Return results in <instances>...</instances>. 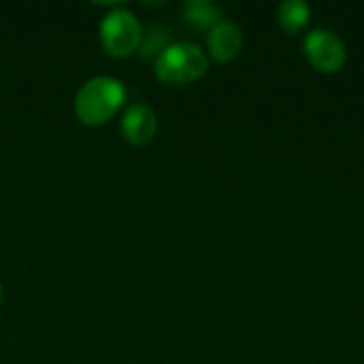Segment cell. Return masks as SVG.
<instances>
[{
  "label": "cell",
  "instance_id": "3957f363",
  "mask_svg": "<svg viewBox=\"0 0 364 364\" xmlns=\"http://www.w3.org/2000/svg\"><path fill=\"white\" fill-rule=\"evenodd\" d=\"M141 23L128 9H115L100 23V43L113 58H128L141 47Z\"/></svg>",
  "mask_w": 364,
  "mask_h": 364
},
{
  "label": "cell",
  "instance_id": "30bf717a",
  "mask_svg": "<svg viewBox=\"0 0 364 364\" xmlns=\"http://www.w3.org/2000/svg\"><path fill=\"white\" fill-rule=\"evenodd\" d=\"M0 303H2V284H0Z\"/></svg>",
  "mask_w": 364,
  "mask_h": 364
},
{
  "label": "cell",
  "instance_id": "277c9868",
  "mask_svg": "<svg viewBox=\"0 0 364 364\" xmlns=\"http://www.w3.org/2000/svg\"><path fill=\"white\" fill-rule=\"evenodd\" d=\"M303 53L307 62L326 75L339 73L348 60V47L343 38L328 28H314L303 38Z\"/></svg>",
  "mask_w": 364,
  "mask_h": 364
},
{
  "label": "cell",
  "instance_id": "9c48e42d",
  "mask_svg": "<svg viewBox=\"0 0 364 364\" xmlns=\"http://www.w3.org/2000/svg\"><path fill=\"white\" fill-rule=\"evenodd\" d=\"M171 45V30L164 26H151L149 32L141 38V55L145 60L158 58Z\"/></svg>",
  "mask_w": 364,
  "mask_h": 364
},
{
  "label": "cell",
  "instance_id": "52a82bcc",
  "mask_svg": "<svg viewBox=\"0 0 364 364\" xmlns=\"http://www.w3.org/2000/svg\"><path fill=\"white\" fill-rule=\"evenodd\" d=\"M277 23L288 34H299L311 19V6L305 0H284L277 4Z\"/></svg>",
  "mask_w": 364,
  "mask_h": 364
},
{
  "label": "cell",
  "instance_id": "8992f818",
  "mask_svg": "<svg viewBox=\"0 0 364 364\" xmlns=\"http://www.w3.org/2000/svg\"><path fill=\"white\" fill-rule=\"evenodd\" d=\"M243 43H245L243 32L232 21H220L207 34V51L220 64H226V62L235 60L241 53Z\"/></svg>",
  "mask_w": 364,
  "mask_h": 364
},
{
  "label": "cell",
  "instance_id": "7a4b0ae2",
  "mask_svg": "<svg viewBox=\"0 0 364 364\" xmlns=\"http://www.w3.org/2000/svg\"><path fill=\"white\" fill-rule=\"evenodd\" d=\"M209 68V58L200 45L190 41L171 43L154 64L156 77L168 85H188L200 79Z\"/></svg>",
  "mask_w": 364,
  "mask_h": 364
},
{
  "label": "cell",
  "instance_id": "6da1fadb",
  "mask_svg": "<svg viewBox=\"0 0 364 364\" xmlns=\"http://www.w3.org/2000/svg\"><path fill=\"white\" fill-rule=\"evenodd\" d=\"M126 87L113 77H94L83 83L75 96V113L85 126L109 122L124 105Z\"/></svg>",
  "mask_w": 364,
  "mask_h": 364
},
{
  "label": "cell",
  "instance_id": "ba28073f",
  "mask_svg": "<svg viewBox=\"0 0 364 364\" xmlns=\"http://www.w3.org/2000/svg\"><path fill=\"white\" fill-rule=\"evenodd\" d=\"M183 19L196 30H213L222 21V11L213 2L192 0L183 4Z\"/></svg>",
  "mask_w": 364,
  "mask_h": 364
},
{
  "label": "cell",
  "instance_id": "5b68a950",
  "mask_svg": "<svg viewBox=\"0 0 364 364\" xmlns=\"http://www.w3.org/2000/svg\"><path fill=\"white\" fill-rule=\"evenodd\" d=\"M158 132V119L151 107L147 105H132L122 119V134L130 145L143 147L154 141Z\"/></svg>",
  "mask_w": 364,
  "mask_h": 364
}]
</instances>
